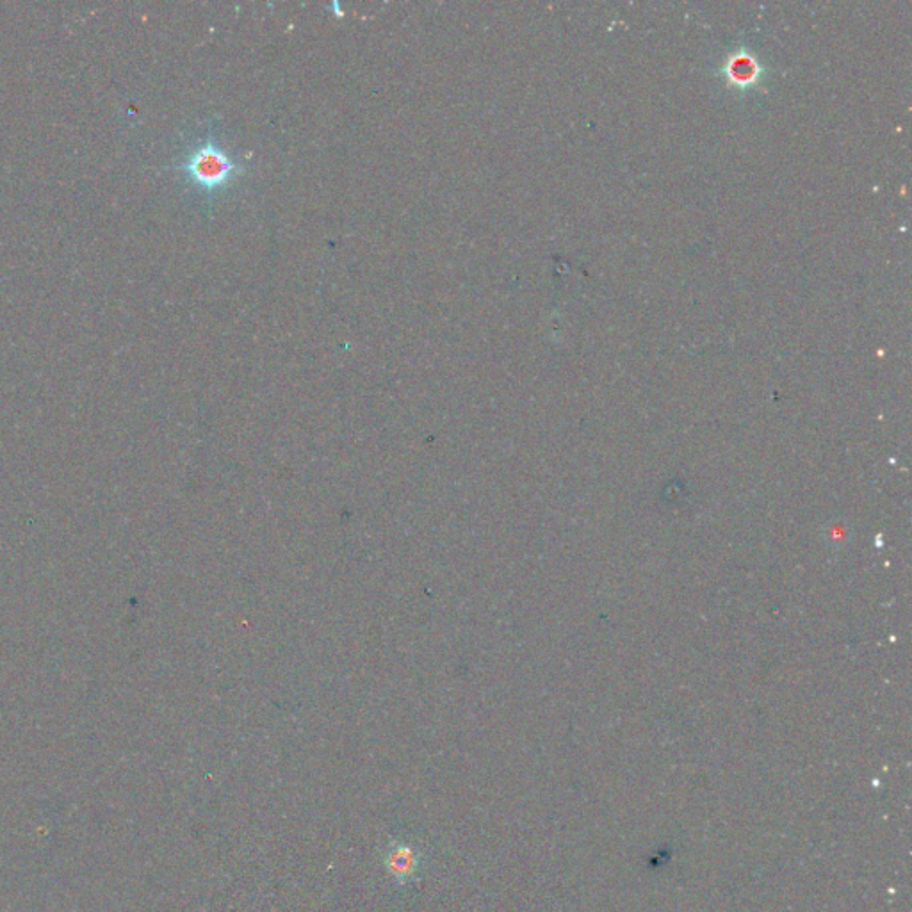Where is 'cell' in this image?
Returning <instances> with one entry per match:
<instances>
[{
  "label": "cell",
  "mask_w": 912,
  "mask_h": 912,
  "mask_svg": "<svg viewBox=\"0 0 912 912\" xmlns=\"http://www.w3.org/2000/svg\"><path fill=\"white\" fill-rule=\"evenodd\" d=\"M180 171L189 186L202 195L211 196L232 188L245 173V166L218 139L207 136L189 148Z\"/></svg>",
  "instance_id": "6da1fadb"
}]
</instances>
